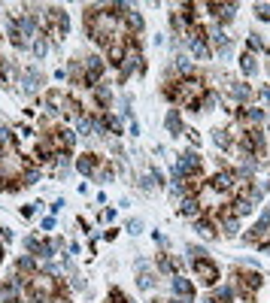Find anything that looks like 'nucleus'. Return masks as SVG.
Returning <instances> with one entry per match:
<instances>
[{"instance_id":"29","label":"nucleus","mask_w":270,"mask_h":303,"mask_svg":"<svg viewBox=\"0 0 270 303\" xmlns=\"http://www.w3.org/2000/svg\"><path fill=\"white\" fill-rule=\"evenodd\" d=\"M255 12H258L264 22H270V3H258V6H255Z\"/></svg>"},{"instance_id":"36","label":"nucleus","mask_w":270,"mask_h":303,"mask_svg":"<svg viewBox=\"0 0 270 303\" xmlns=\"http://www.w3.org/2000/svg\"><path fill=\"white\" fill-rule=\"evenodd\" d=\"M203 303H219V300H216V297H206V300H203Z\"/></svg>"},{"instance_id":"12","label":"nucleus","mask_w":270,"mask_h":303,"mask_svg":"<svg viewBox=\"0 0 270 303\" xmlns=\"http://www.w3.org/2000/svg\"><path fill=\"white\" fill-rule=\"evenodd\" d=\"M76 170L85 173V176H91V173L98 170V155H82V158H76Z\"/></svg>"},{"instance_id":"15","label":"nucleus","mask_w":270,"mask_h":303,"mask_svg":"<svg viewBox=\"0 0 270 303\" xmlns=\"http://www.w3.org/2000/svg\"><path fill=\"white\" fill-rule=\"evenodd\" d=\"M249 97H252V88H249L246 82H237L234 88H231V100L234 103H246Z\"/></svg>"},{"instance_id":"14","label":"nucleus","mask_w":270,"mask_h":303,"mask_svg":"<svg viewBox=\"0 0 270 303\" xmlns=\"http://www.w3.org/2000/svg\"><path fill=\"white\" fill-rule=\"evenodd\" d=\"M15 270H18V276H28V279H31V276H36V273H34L36 261L31 258V255H25V258H18V261H15Z\"/></svg>"},{"instance_id":"9","label":"nucleus","mask_w":270,"mask_h":303,"mask_svg":"<svg viewBox=\"0 0 270 303\" xmlns=\"http://www.w3.org/2000/svg\"><path fill=\"white\" fill-rule=\"evenodd\" d=\"M209 188H213V191H231V188H234V173H228V170L216 173V176L209 179Z\"/></svg>"},{"instance_id":"33","label":"nucleus","mask_w":270,"mask_h":303,"mask_svg":"<svg viewBox=\"0 0 270 303\" xmlns=\"http://www.w3.org/2000/svg\"><path fill=\"white\" fill-rule=\"evenodd\" d=\"M249 49H252V52L261 49V39H258V36H249Z\"/></svg>"},{"instance_id":"34","label":"nucleus","mask_w":270,"mask_h":303,"mask_svg":"<svg viewBox=\"0 0 270 303\" xmlns=\"http://www.w3.org/2000/svg\"><path fill=\"white\" fill-rule=\"evenodd\" d=\"M0 236H3V239H12V231H6V228H0Z\"/></svg>"},{"instance_id":"2","label":"nucleus","mask_w":270,"mask_h":303,"mask_svg":"<svg viewBox=\"0 0 270 303\" xmlns=\"http://www.w3.org/2000/svg\"><path fill=\"white\" fill-rule=\"evenodd\" d=\"M46 25H49L52 39H64V34L70 31V18L61 9H46Z\"/></svg>"},{"instance_id":"19","label":"nucleus","mask_w":270,"mask_h":303,"mask_svg":"<svg viewBox=\"0 0 270 303\" xmlns=\"http://www.w3.org/2000/svg\"><path fill=\"white\" fill-rule=\"evenodd\" d=\"M140 267H143V273H140L137 285H140L143 291H152V288H155V276H152V273H146V264H140Z\"/></svg>"},{"instance_id":"21","label":"nucleus","mask_w":270,"mask_h":303,"mask_svg":"<svg viewBox=\"0 0 270 303\" xmlns=\"http://www.w3.org/2000/svg\"><path fill=\"white\" fill-rule=\"evenodd\" d=\"M240 67H243V73H246V76H252V73L258 70V64H255V55H252V52H246V55L240 58Z\"/></svg>"},{"instance_id":"1","label":"nucleus","mask_w":270,"mask_h":303,"mask_svg":"<svg viewBox=\"0 0 270 303\" xmlns=\"http://www.w3.org/2000/svg\"><path fill=\"white\" fill-rule=\"evenodd\" d=\"M182 176H185V179L201 176V155H198V152L179 155V161H176V167H173V182H182Z\"/></svg>"},{"instance_id":"38","label":"nucleus","mask_w":270,"mask_h":303,"mask_svg":"<svg viewBox=\"0 0 270 303\" xmlns=\"http://www.w3.org/2000/svg\"><path fill=\"white\" fill-rule=\"evenodd\" d=\"M0 264H3V246H0Z\"/></svg>"},{"instance_id":"16","label":"nucleus","mask_w":270,"mask_h":303,"mask_svg":"<svg viewBox=\"0 0 270 303\" xmlns=\"http://www.w3.org/2000/svg\"><path fill=\"white\" fill-rule=\"evenodd\" d=\"M179 212H182V215H188V218H195V215L201 212V203H198V197H188V194H185V200L179 203Z\"/></svg>"},{"instance_id":"11","label":"nucleus","mask_w":270,"mask_h":303,"mask_svg":"<svg viewBox=\"0 0 270 303\" xmlns=\"http://www.w3.org/2000/svg\"><path fill=\"white\" fill-rule=\"evenodd\" d=\"M173 291H176V297H185V300L195 297V285L188 279H182V276H173Z\"/></svg>"},{"instance_id":"6","label":"nucleus","mask_w":270,"mask_h":303,"mask_svg":"<svg viewBox=\"0 0 270 303\" xmlns=\"http://www.w3.org/2000/svg\"><path fill=\"white\" fill-rule=\"evenodd\" d=\"M206 9H209V15L219 18V28L234 22V15H237V3H206Z\"/></svg>"},{"instance_id":"27","label":"nucleus","mask_w":270,"mask_h":303,"mask_svg":"<svg viewBox=\"0 0 270 303\" xmlns=\"http://www.w3.org/2000/svg\"><path fill=\"white\" fill-rule=\"evenodd\" d=\"M176 70H179V73H188V70H191V61H188L185 55H179V58H176Z\"/></svg>"},{"instance_id":"31","label":"nucleus","mask_w":270,"mask_h":303,"mask_svg":"<svg viewBox=\"0 0 270 303\" xmlns=\"http://www.w3.org/2000/svg\"><path fill=\"white\" fill-rule=\"evenodd\" d=\"M36 179H40V173H36L34 167H31V170H25V185H34Z\"/></svg>"},{"instance_id":"3","label":"nucleus","mask_w":270,"mask_h":303,"mask_svg":"<svg viewBox=\"0 0 270 303\" xmlns=\"http://www.w3.org/2000/svg\"><path fill=\"white\" fill-rule=\"evenodd\" d=\"M101 76H103V64H101V58H98V55H88V58H85V64H82V82H79V85L98 88Z\"/></svg>"},{"instance_id":"23","label":"nucleus","mask_w":270,"mask_h":303,"mask_svg":"<svg viewBox=\"0 0 270 303\" xmlns=\"http://www.w3.org/2000/svg\"><path fill=\"white\" fill-rule=\"evenodd\" d=\"M216 300L219 303H231L234 300V285H222V288L216 291Z\"/></svg>"},{"instance_id":"5","label":"nucleus","mask_w":270,"mask_h":303,"mask_svg":"<svg viewBox=\"0 0 270 303\" xmlns=\"http://www.w3.org/2000/svg\"><path fill=\"white\" fill-rule=\"evenodd\" d=\"M195 273L201 276V282H206L209 288L219 282V267H216L213 261H206V258H198V261H195Z\"/></svg>"},{"instance_id":"20","label":"nucleus","mask_w":270,"mask_h":303,"mask_svg":"<svg viewBox=\"0 0 270 303\" xmlns=\"http://www.w3.org/2000/svg\"><path fill=\"white\" fill-rule=\"evenodd\" d=\"M15 79V70H12V61L0 58V82H12Z\"/></svg>"},{"instance_id":"8","label":"nucleus","mask_w":270,"mask_h":303,"mask_svg":"<svg viewBox=\"0 0 270 303\" xmlns=\"http://www.w3.org/2000/svg\"><path fill=\"white\" fill-rule=\"evenodd\" d=\"M28 249H31L34 258H43V261H49L55 255V246L46 243V239H36V236H28Z\"/></svg>"},{"instance_id":"17","label":"nucleus","mask_w":270,"mask_h":303,"mask_svg":"<svg viewBox=\"0 0 270 303\" xmlns=\"http://www.w3.org/2000/svg\"><path fill=\"white\" fill-rule=\"evenodd\" d=\"M125 18H128V36H134V34H140V31H143V15H140V12H134V9H131Z\"/></svg>"},{"instance_id":"22","label":"nucleus","mask_w":270,"mask_h":303,"mask_svg":"<svg viewBox=\"0 0 270 303\" xmlns=\"http://www.w3.org/2000/svg\"><path fill=\"white\" fill-rule=\"evenodd\" d=\"M9 146H15V134L9 128H0V152H6Z\"/></svg>"},{"instance_id":"24","label":"nucleus","mask_w":270,"mask_h":303,"mask_svg":"<svg viewBox=\"0 0 270 303\" xmlns=\"http://www.w3.org/2000/svg\"><path fill=\"white\" fill-rule=\"evenodd\" d=\"M195 228H198V234H201V236H209V239L216 236V225H213V221H206V218H201Z\"/></svg>"},{"instance_id":"25","label":"nucleus","mask_w":270,"mask_h":303,"mask_svg":"<svg viewBox=\"0 0 270 303\" xmlns=\"http://www.w3.org/2000/svg\"><path fill=\"white\" fill-rule=\"evenodd\" d=\"M31 49H34V55H36V58H43V55L49 52V43H46V36L40 34V36L34 39V43H31Z\"/></svg>"},{"instance_id":"26","label":"nucleus","mask_w":270,"mask_h":303,"mask_svg":"<svg viewBox=\"0 0 270 303\" xmlns=\"http://www.w3.org/2000/svg\"><path fill=\"white\" fill-rule=\"evenodd\" d=\"M225 234H228V236L240 234V221H237L234 215H225Z\"/></svg>"},{"instance_id":"28","label":"nucleus","mask_w":270,"mask_h":303,"mask_svg":"<svg viewBox=\"0 0 270 303\" xmlns=\"http://www.w3.org/2000/svg\"><path fill=\"white\" fill-rule=\"evenodd\" d=\"M216 143H219L222 149H231V139H228V134H225V131H216Z\"/></svg>"},{"instance_id":"18","label":"nucleus","mask_w":270,"mask_h":303,"mask_svg":"<svg viewBox=\"0 0 270 303\" xmlns=\"http://www.w3.org/2000/svg\"><path fill=\"white\" fill-rule=\"evenodd\" d=\"M6 31H9V43H12V46H18V49L31 46V43H28V39L22 36V31H18V25H15V22H9V28H6Z\"/></svg>"},{"instance_id":"32","label":"nucleus","mask_w":270,"mask_h":303,"mask_svg":"<svg viewBox=\"0 0 270 303\" xmlns=\"http://www.w3.org/2000/svg\"><path fill=\"white\" fill-rule=\"evenodd\" d=\"M128 231H131V234H140V231H143V221H140V218L131 221V225H128Z\"/></svg>"},{"instance_id":"13","label":"nucleus","mask_w":270,"mask_h":303,"mask_svg":"<svg viewBox=\"0 0 270 303\" xmlns=\"http://www.w3.org/2000/svg\"><path fill=\"white\" fill-rule=\"evenodd\" d=\"M164 125H167V131H170L173 136L185 134V128H182V122H179V109H170L167 118H164Z\"/></svg>"},{"instance_id":"30","label":"nucleus","mask_w":270,"mask_h":303,"mask_svg":"<svg viewBox=\"0 0 270 303\" xmlns=\"http://www.w3.org/2000/svg\"><path fill=\"white\" fill-rule=\"evenodd\" d=\"M188 255H191V261H198V258H206V252H203L201 246H188Z\"/></svg>"},{"instance_id":"7","label":"nucleus","mask_w":270,"mask_h":303,"mask_svg":"<svg viewBox=\"0 0 270 303\" xmlns=\"http://www.w3.org/2000/svg\"><path fill=\"white\" fill-rule=\"evenodd\" d=\"M52 143H55V149L58 152H70L73 149V143H76V134L70 131V128H58V131H52Z\"/></svg>"},{"instance_id":"35","label":"nucleus","mask_w":270,"mask_h":303,"mask_svg":"<svg viewBox=\"0 0 270 303\" xmlns=\"http://www.w3.org/2000/svg\"><path fill=\"white\" fill-rule=\"evenodd\" d=\"M261 97H264V100H270V88H261Z\"/></svg>"},{"instance_id":"10","label":"nucleus","mask_w":270,"mask_h":303,"mask_svg":"<svg viewBox=\"0 0 270 303\" xmlns=\"http://www.w3.org/2000/svg\"><path fill=\"white\" fill-rule=\"evenodd\" d=\"M40 85H43V73H40V67H28L25 70V91L34 94V91H40Z\"/></svg>"},{"instance_id":"4","label":"nucleus","mask_w":270,"mask_h":303,"mask_svg":"<svg viewBox=\"0 0 270 303\" xmlns=\"http://www.w3.org/2000/svg\"><path fill=\"white\" fill-rule=\"evenodd\" d=\"M234 285L240 288V294H243L246 300H252V291L261 288V273H237Z\"/></svg>"},{"instance_id":"37","label":"nucleus","mask_w":270,"mask_h":303,"mask_svg":"<svg viewBox=\"0 0 270 303\" xmlns=\"http://www.w3.org/2000/svg\"><path fill=\"white\" fill-rule=\"evenodd\" d=\"M170 303H185V300H182V297H173V300H170Z\"/></svg>"}]
</instances>
